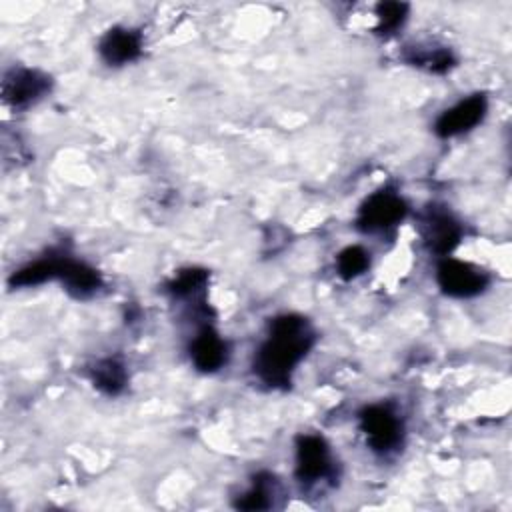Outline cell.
Returning a JSON list of instances; mask_svg holds the SVG:
<instances>
[{"label": "cell", "instance_id": "cell-2", "mask_svg": "<svg viewBox=\"0 0 512 512\" xmlns=\"http://www.w3.org/2000/svg\"><path fill=\"white\" fill-rule=\"evenodd\" d=\"M360 430L374 452L386 454L402 442L404 426L400 416L386 404H372L360 412Z\"/></svg>", "mask_w": 512, "mask_h": 512}, {"label": "cell", "instance_id": "cell-13", "mask_svg": "<svg viewBox=\"0 0 512 512\" xmlns=\"http://www.w3.org/2000/svg\"><path fill=\"white\" fill-rule=\"evenodd\" d=\"M58 274V256H44V258H38L22 268H18L8 284L12 288H26V286H38V284H44L46 280H52L56 278Z\"/></svg>", "mask_w": 512, "mask_h": 512}, {"label": "cell", "instance_id": "cell-8", "mask_svg": "<svg viewBox=\"0 0 512 512\" xmlns=\"http://www.w3.org/2000/svg\"><path fill=\"white\" fill-rule=\"evenodd\" d=\"M422 236L426 246L434 254L446 256L458 246L462 238V228L448 212L430 210L422 222Z\"/></svg>", "mask_w": 512, "mask_h": 512}, {"label": "cell", "instance_id": "cell-18", "mask_svg": "<svg viewBox=\"0 0 512 512\" xmlns=\"http://www.w3.org/2000/svg\"><path fill=\"white\" fill-rule=\"evenodd\" d=\"M408 62L416 64V66H424L430 72H446L454 64V58H452L450 50H446V48H436V50H420V48H416L408 56Z\"/></svg>", "mask_w": 512, "mask_h": 512}, {"label": "cell", "instance_id": "cell-5", "mask_svg": "<svg viewBox=\"0 0 512 512\" xmlns=\"http://www.w3.org/2000/svg\"><path fill=\"white\" fill-rule=\"evenodd\" d=\"M334 474L330 448L322 436L304 434L296 442V476L302 482H318Z\"/></svg>", "mask_w": 512, "mask_h": 512}, {"label": "cell", "instance_id": "cell-11", "mask_svg": "<svg viewBox=\"0 0 512 512\" xmlns=\"http://www.w3.org/2000/svg\"><path fill=\"white\" fill-rule=\"evenodd\" d=\"M56 278L64 284V288L76 296V298H88L102 286L100 274L78 260H72L68 256H58V274Z\"/></svg>", "mask_w": 512, "mask_h": 512}, {"label": "cell", "instance_id": "cell-6", "mask_svg": "<svg viewBox=\"0 0 512 512\" xmlns=\"http://www.w3.org/2000/svg\"><path fill=\"white\" fill-rule=\"evenodd\" d=\"M486 110H488L486 96L472 94V96L460 100L458 104H454L452 108L444 110L434 122V132L440 138H452L462 132H468L476 124L482 122V118L486 116Z\"/></svg>", "mask_w": 512, "mask_h": 512}, {"label": "cell", "instance_id": "cell-15", "mask_svg": "<svg viewBox=\"0 0 512 512\" xmlns=\"http://www.w3.org/2000/svg\"><path fill=\"white\" fill-rule=\"evenodd\" d=\"M270 496H274L272 478L268 474H258L252 482V488L248 492H244L242 496H238L236 508H240V510H266V508L272 506Z\"/></svg>", "mask_w": 512, "mask_h": 512}, {"label": "cell", "instance_id": "cell-1", "mask_svg": "<svg viewBox=\"0 0 512 512\" xmlns=\"http://www.w3.org/2000/svg\"><path fill=\"white\" fill-rule=\"evenodd\" d=\"M314 340V330L304 316H276L268 326L266 340L254 354V374L270 388H288L296 366L310 352Z\"/></svg>", "mask_w": 512, "mask_h": 512}, {"label": "cell", "instance_id": "cell-9", "mask_svg": "<svg viewBox=\"0 0 512 512\" xmlns=\"http://www.w3.org/2000/svg\"><path fill=\"white\" fill-rule=\"evenodd\" d=\"M190 360L200 372H216L228 360V346L212 326H202L190 342Z\"/></svg>", "mask_w": 512, "mask_h": 512}, {"label": "cell", "instance_id": "cell-10", "mask_svg": "<svg viewBox=\"0 0 512 512\" xmlns=\"http://www.w3.org/2000/svg\"><path fill=\"white\" fill-rule=\"evenodd\" d=\"M142 52V36L132 28L116 26L100 40V56L110 66H122L136 60Z\"/></svg>", "mask_w": 512, "mask_h": 512}, {"label": "cell", "instance_id": "cell-7", "mask_svg": "<svg viewBox=\"0 0 512 512\" xmlns=\"http://www.w3.org/2000/svg\"><path fill=\"white\" fill-rule=\"evenodd\" d=\"M50 90V78L38 70L20 68L6 74L2 82L4 100L14 108L30 106Z\"/></svg>", "mask_w": 512, "mask_h": 512}, {"label": "cell", "instance_id": "cell-12", "mask_svg": "<svg viewBox=\"0 0 512 512\" xmlns=\"http://www.w3.org/2000/svg\"><path fill=\"white\" fill-rule=\"evenodd\" d=\"M90 378H92V384L100 392H104L108 396H116L126 388L128 372L120 360L102 358L90 368Z\"/></svg>", "mask_w": 512, "mask_h": 512}, {"label": "cell", "instance_id": "cell-17", "mask_svg": "<svg viewBox=\"0 0 512 512\" xmlns=\"http://www.w3.org/2000/svg\"><path fill=\"white\" fill-rule=\"evenodd\" d=\"M376 18H378L376 30L380 34H392L406 22L408 4H404V2H380L376 6Z\"/></svg>", "mask_w": 512, "mask_h": 512}, {"label": "cell", "instance_id": "cell-14", "mask_svg": "<svg viewBox=\"0 0 512 512\" xmlns=\"http://www.w3.org/2000/svg\"><path fill=\"white\" fill-rule=\"evenodd\" d=\"M208 284V272L202 268H186L180 270L170 282L168 292L174 298H194L206 290Z\"/></svg>", "mask_w": 512, "mask_h": 512}, {"label": "cell", "instance_id": "cell-16", "mask_svg": "<svg viewBox=\"0 0 512 512\" xmlns=\"http://www.w3.org/2000/svg\"><path fill=\"white\" fill-rule=\"evenodd\" d=\"M370 266V254L362 246H348L336 258V270L340 278L352 280L364 274Z\"/></svg>", "mask_w": 512, "mask_h": 512}, {"label": "cell", "instance_id": "cell-3", "mask_svg": "<svg viewBox=\"0 0 512 512\" xmlns=\"http://www.w3.org/2000/svg\"><path fill=\"white\" fill-rule=\"evenodd\" d=\"M406 212H408V206L400 194H396L394 190H388V188L378 190L362 202V206L358 210L356 226L362 232H380V230L400 224L404 220Z\"/></svg>", "mask_w": 512, "mask_h": 512}, {"label": "cell", "instance_id": "cell-4", "mask_svg": "<svg viewBox=\"0 0 512 512\" xmlns=\"http://www.w3.org/2000/svg\"><path fill=\"white\" fill-rule=\"evenodd\" d=\"M436 282L440 290L454 298H472L486 290L488 274L468 262L444 258L436 268Z\"/></svg>", "mask_w": 512, "mask_h": 512}]
</instances>
